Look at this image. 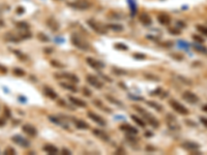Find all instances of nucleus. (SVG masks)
<instances>
[{"label": "nucleus", "mask_w": 207, "mask_h": 155, "mask_svg": "<svg viewBox=\"0 0 207 155\" xmlns=\"http://www.w3.org/2000/svg\"><path fill=\"white\" fill-rule=\"evenodd\" d=\"M70 40H72V43L75 46L76 48L80 49L82 51H89L90 50V45L89 42H87L85 39H83L80 34L78 33H73L70 37Z\"/></svg>", "instance_id": "f257e3e1"}, {"label": "nucleus", "mask_w": 207, "mask_h": 155, "mask_svg": "<svg viewBox=\"0 0 207 155\" xmlns=\"http://www.w3.org/2000/svg\"><path fill=\"white\" fill-rule=\"evenodd\" d=\"M134 108H135L137 111H139V112H140L141 114H142L144 118L146 119V121H148V122H149V124L152 125V126H153V127H159L160 122L157 121L153 116H151L150 114L147 112V111L143 110V109H141V108H139V107H134Z\"/></svg>", "instance_id": "f03ea898"}, {"label": "nucleus", "mask_w": 207, "mask_h": 155, "mask_svg": "<svg viewBox=\"0 0 207 155\" xmlns=\"http://www.w3.org/2000/svg\"><path fill=\"white\" fill-rule=\"evenodd\" d=\"M169 103H170V105L172 107L173 110L178 114H180V115H187V114H189V110H187L183 105H181L180 102L177 101V100L171 99L170 101H169Z\"/></svg>", "instance_id": "7ed1b4c3"}, {"label": "nucleus", "mask_w": 207, "mask_h": 155, "mask_svg": "<svg viewBox=\"0 0 207 155\" xmlns=\"http://www.w3.org/2000/svg\"><path fill=\"white\" fill-rule=\"evenodd\" d=\"M87 23H88V25L92 28V30L95 31L96 33H100V34L107 33V27L102 25L100 22H96L94 20H89Z\"/></svg>", "instance_id": "20e7f679"}, {"label": "nucleus", "mask_w": 207, "mask_h": 155, "mask_svg": "<svg viewBox=\"0 0 207 155\" xmlns=\"http://www.w3.org/2000/svg\"><path fill=\"white\" fill-rule=\"evenodd\" d=\"M182 98L190 103H197L199 101V97L195 93L190 91H186L182 94Z\"/></svg>", "instance_id": "39448f33"}, {"label": "nucleus", "mask_w": 207, "mask_h": 155, "mask_svg": "<svg viewBox=\"0 0 207 155\" xmlns=\"http://www.w3.org/2000/svg\"><path fill=\"white\" fill-rule=\"evenodd\" d=\"M86 80H87V82L90 84V85L95 87V88H97V89H102L103 88V83L100 82V81L96 77H94V76L87 75L86 76Z\"/></svg>", "instance_id": "423d86ee"}, {"label": "nucleus", "mask_w": 207, "mask_h": 155, "mask_svg": "<svg viewBox=\"0 0 207 155\" xmlns=\"http://www.w3.org/2000/svg\"><path fill=\"white\" fill-rule=\"evenodd\" d=\"M70 5L73 7H75V9H87L90 7V3L85 1V0H79V1L70 3Z\"/></svg>", "instance_id": "0eeeda50"}, {"label": "nucleus", "mask_w": 207, "mask_h": 155, "mask_svg": "<svg viewBox=\"0 0 207 155\" xmlns=\"http://www.w3.org/2000/svg\"><path fill=\"white\" fill-rule=\"evenodd\" d=\"M23 131L25 132L26 135H28L29 137H35L36 135V129H35L34 126H32L30 124H24L23 127H22Z\"/></svg>", "instance_id": "6e6552de"}, {"label": "nucleus", "mask_w": 207, "mask_h": 155, "mask_svg": "<svg viewBox=\"0 0 207 155\" xmlns=\"http://www.w3.org/2000/svg\"><path fill=\"white\" fill-rule=\"evenodd\" d=\"M12 141H13V142H15L16 144H18V145L24 147V148H26V147L29 146L28 141L25 140L24 138L20 137V135H13V137L12 138Z\"/></svg>", "instance_id": "1a4fd4ad"}, {"label": "nucleus", "mask_w": 207, "mask_h": 155, "mask_svg": "<svg viewBox=\"0 0 207 155\" xmlns=\"http://www.w3.org/2000/svg\"><path fill=\"white\" fill-rule=\"evenodd\" d=\"M86 61L91 67H93L94 69H97V70L100 69V68H103V67L105 66V65H104L102 62L95 60V59H93V58H90V57H88V58L86 59Z\"/></svg>", "instance_id": "9d476101"}, {"label": "nucleus", "mask_w": 207, "mask_h": 155, "mask_svg": "<svg viewBox=\"0 0 207 155\" xmlns=\"http://www.w3.org/2000/svg\"><path fill=\"white\" fill-rule=\"evenodd\" d=\"M157 21H159V23L162 24V25H169V24L171 23V18L167 13H160V15L157 16Z\"/></svg>", "instance_id": "9b49d317"}, {"label": "nucleus", "mask_w": 207, "mask_h": 155, "mask_svg": "<svg viewBox=\"0 0 207 155\" xmlns=\"http://www.w3.org/2000/svg\"><path fill=\"white\" fill-rule=\"evenodd\" d=\"M47 25H48V27L51 29L52 31H58L59 28H60V26H59V23L55 20V19H53V18L48 19V20H47Z\"/></svg>", "instance_id": "f8f14e48"}, {"label": "nucleus", "mask_w": 207, "mask_h": 155, "mask_svg": "<svg viewBox=\"0 0 207 155\" xmlns=\"http://www.w3.org/2000/svg\"><path fill=\"white\" fill-rule=\"evenodd\" d=\"M56 78L59 79H69L72 83H78L79 78L77 76L72 75V73H61V75H56Z\"/></svg>", "instance_id": "ddd939ff"}, {"label": "nucleus", "mask_w": 207, "mask_h": 155, "mask_svg": "<svg viewBox=\"0 0 207 155\" xmlns=\"http://www.w3.org/2000/svg\"><path fill=\"white\" fill-rule=\"evenodd\" d=\"M88 117L91 119V120H93L94 122H96L97 124H100V125H106V121L104 120V119L100 116L97 115V114H95L93 112H89L88 113Z\"/></svg>", "instance_id": "4468645a"}, {"label": "nucleus", "mask_w": 207, "mask_h": 155, "mask_svg": "<svg viewBox=\"0 0 207 155\" xmlns=\"http://www.w3.org/2000/svg\"><path fill=\"white\" fill-rule=\"evenodd\" d=\"M4 39H6L7 42H19L22 39L20 35H17L13 33V32H7V33L4 35Z\"/></svg>", "instance_id": "2eb2a0df"}, {"label": "nucleus", "mask_w": 207, "mask_h": 155, "mask_svg": "<svg viewBox=\"0 0 207 155\" xmlns=\"http://www.w3.org/2000/svg\"><path fill=\"white\" fill-rule=\"evenodd\" d=\"M139 21H140L142 24H144V25H150V24L152 23L150 16H149L148 13H141V15L139 16Z\"/></svg>", "instance_id": "dca6fc26"}, {"label": "nucleus", "mask_w": 207, "mask_h": 155, "mask_svg": "<svg viewBox=\"0 0 207 155\" xmlns=\"http://www.w3.org/2000/svg\"><path fill=\"white\" fill-rule=\"evenodd\" d=\"M120 129L124 130V131L129 132V134H132V135H136L138 134V129H136L134 126H132V125L130 124H122L120 125Z\"/></svg>", "instance_id": "f3484780"}, {"label": "nucleus", "mask_w": 207, "mask_h": 155, "mask_svg": "<svg viewBox=\"0 0 207 155\" xmlns=\"http://www.w3.org/2000/svg\"><path fill=\"white\" fill-rule=\"evenodd\" d=\"M69 99L73 105H77V107H80V108H85L86 107V102L82 99H79V98H77V97H73V96H70Z\"/></svg>", "instance_id": "a211bd4d"}, {"label": "nucleus", "mask_w": 207, "mask_h": 155, "mask_svg": "<svg viewBox=\"0 0 207 155\" xmlns=\"http://www.w3.org/2000/svg\"><path fill=\"white\" fill-rule=\"evenodd\" d=\"M45 94L47 95L48 97H50L51 99H56L57 98V93L53 89H51L50 87H45Z\"/></svg>", "instance_id": "6ab92c4d"}, {"label": "nucleus", "mask_w": 207, "mask_h": 155, "mask_svg": "<svg viewBox=\"0 0 207 155\" xmlns=\"http://www.w3.org/2000/svg\"><path fill=\"white\" fill-rule=\"evenodd\" d=\"M93 134L96 135L97 138H102V140H104V141H108L109 140V135L106 134V132H104L103 130L95 129V130H93Z\"/></svg>", "instance_id": "aec40b11"}, {"label": "nucleus", "mask_w": 207, "mask_h": 155, "mask_svg": "<svg viewBox=\"0 0 207 155\" xmlns=\"http://www.w3.org/2000/svg\"><path fill=\"white\" fill-rule=\"evenodd\" d=\"M43 149V151H46L49 154H56L57 152H58V149L53 145H46Z\"/></svg>", "instance_id": "412c9836"}, {"label": "nucleus", "mask_w": 207, "mask_h": 155, "mask_svg": "<svg viewBox=\"0 0 207 155\" xmlns=\"http://www.w3.org/2000/svg\"><path fill=\"white\" fill-rule=\"evenodd\" d=\"M182 146H183L186 149H187V150H197V149H199V147H200L198 144L193 143V142H186V143H184Z\"/></svg>", "instance_id": "4be33fe9"}, {"label": "nucleus", "mask_w": 207, "mask_h": 155, "mask_svg": "<svg viewBox=\"0 0 207 155\" xmlns=\"http://www.w3.org/2000/svg\"><path fill=\"white\" fill-rule=\"evenodd\" d=\"M75 125L79 129H87L89 127V125L83 120H75Z\"/></svg>", "instance_id": "5701e85b"}, {"label": "nucleus", "mask_w": 207, "mask_h": 155, "mask_svg": "<svg viewBox=\"0 0 207 155\" xmlns=\"http://www.w3.org/2000/svg\"><path fill=\"white\" fill-rule=\"evenodd\" d=\"M60 86L63 87V88L66 89V90H70V91H72V92H77V89H76V87L73 86V85H72V84H70V83L62 82V83H60Z\"/></svg>", "instance_id": "b1692460"}, {"label": "nucleus", "mask_w": 207, "mask_h": 155, "mask_svg": "<svg viewBox=\"0 0 207 155\" xmlns=\"http://www.w3.org/2000/svg\"><path fill=\"white\" fill-rule=\"evenodd\" d=\"M108 29H111L113 31H122L123 30V27L121 25H118V24H110V25L107 26Z\"/></svg>", "instance_id": "393cba45"}, {"label": "nucleus", "mask_w": 207, "mask_h": 155, "mask_svg": "<svg viewBox=\"0 0 207 155\" xmlns=\"http://www.w3.org/2000/svg\"><path fill=\"white\" fill-rule=\"evenodd\" d=\"M132 119L134 120L136 123H137L139 126H141V127H144L146 125V123H145V121H143V120H141L140 118H138L137 116H135V115H133L132 116Z\"/></svg>", "instance_id": "a878e982"}, {"label": "nucleus", "mask_w": 207, "mask_h": 155, "mask_svg": "<svg viewBox=\"0 0 207 155\" xmlns=\"http://www.w3.org/2000/svg\"><path fill=\"white\" fill-rule=\"evenodd\" d=\"M197 30L200 32V33H202L203 35L207 36V27L206 26H204V25H197Z\"/></svg>", "instance_id": "bb28decb"}, {"label": "nucleus", "mask_w": 207, "mask_h": 155, "mask_svg": "<svg viewBox=\"0 0 207 155\" xmlns=\"http://www.w3.org/2000/svg\"><path fill=\"white\" fill-rule=\"evenodd\" d=\"M16 26H17L18 29H29V25L26 22H18Z\"/></svg>", "instance_id": "cd10ccee"}, {"label": "nucleus", "mask_w": 207, "mask_h": 155, "mask_svg": "<svg viewBox=\"0 0 207 155\" xmlns=\"http://www.w3.org/2000/svg\"><path fill=\"white\" fill-rule=\"evenodd\" d=\"M194 49L196 51L200 52V53L203 54H207V49L205 47H202V46H199V45H194Z\"/></svg>", "instance_id": "c85d7f7f"}, {"label": "nucleus", "mask_w": 207, "mask_h": 155, "mask_svg": "<svg viewBox=\"0 0 207 155\" xmlns=\"http://www.w3.org/2000/svg\"><path fill=\"white\" fill-rule=\"evenodd\" d=\"M147 103H148V105H150L151 108L155 109L156 111H162L163 110V107H160V105H157V103L154 102V101H147Z\"/></svg>", "instance_id": "c756f323"}, {"label": "nucleus", "mask_w": 207, "mask_h": 155, "mask_svg": "<svg viewBox=\"0 0 207 155\" xmlns=\"http://www.w3.org/2000/svg\"><path fill=\"white\" fill-rule=\"evenodd\" d=\"M13 72V75L17 76V77H24V76H25V72L21 68H15Z\"/></svg>", "instance_id": "7c9ffc66"}, {"label": "nucleus", "mask_w": 207, "mask_h": 155, "mask_svg": "<svg viewBox=\"0 0 207 155\" xmlns=\"http://www.w3.org/2000/svg\"><path fill=\"white\" fill-rule=\"evenodd\" d=\"M37 39H39L40 40V42H50L49 37H48L46 34H43V33H39V34H37Z\"/></svg>", "instance_id": "2f4dec72"}, {"label": "nucleus", "mask_w": 207, "mask_h": 155, "mask_svg": "<svg viewBox=\"0 0 207 155\" xmlns=\"http://www.w3.org/2000/svg\"><path fill=\"white\" fill-rule=\"evenodd\" d=\"M4 154L5 155H13V154H16V150L13 148H12V147H7L4 151Z\"/></svg>", "instance_id": "473e14b6"}, {"label": "nucleus", "mask_w": 207, "mask_h": 155, "mask_svg": "<svg viewBox=\"0 0 207 155\" xmlns=\"http://www.w3.org/2000/svg\"><path fill=\"white\" fill-rule=\"evenodd\" d=\"M115 47L116 49H119V50H123V51H126L127 50V47L123 43H115Z\"/></svg>", "instance_id": "72a5a7b5"}, {"label": "nucleus", "mask_w": 207, "mask_h": 155, "mask_svg": "<svg viewBox=\"0 0 207 155\" xmlns=\"http://www.w3.org/2000/svg\"><path fill=\"white\" fill-rule=\"evenodd\" d=\"M169 32H170L171 34H174V35H178L181 33V31L179 30V29H175V28H171L169 29Z\"/></svg>", "instance_id": "f704fd0d"}, {"label": "nucleus", "mask_w": 207, "mask_h": 155, "mask_svg": "<svg viewBox=\"0 0 207 155\" xmlns=\"http://www.w3.org/2000/svg\"><path fill=\"white\" fill-rule=\"evenodd\" d=\"M193 39H194V40H196V42L202 43L204 42V39H202L201 36H199V35H193Z\"/></svg>", "instance_id": "c9c22d12"}, {"label": "nucleus", "mask_w": 207, "mask_h": 155, "mask_svg": "<svg viewBox=\"0 0 207 155\" xmlns=\"http://www.w3.org/2000/svg\"><path fill=\"white\" fill-rule=\"evenodd\" d=\"M83 92H84V94H85L86 96H88V97H90V96H91V94H92V93H91V91L89 90L88 88H86V87H84V88H83Z\"/></svg>", "instance_id": "e433bc0d"}, {"label": "nucleus", "mask_w": 207, "mask_h": 155, "mask_svg": "<svg viewBox=\"0 0 207 155\" xmlns=\"http://www.w3.org/2000/svg\"><path fill=\"white\" fill-rule=\"evenodd\" d=\"M106 97H107V99L109 100V101H111V102H114V103H116V105H120V102H119L118 100L114 99L113 97H112V98H111V97H110V95H106Z\"/></svg>", "instance_id": "4c0bfd02"}, {"label": "nucleus", "mask_w": 207, "mask_h": 155, "mask_svg": "<svg viewBox=\"0 0 207 155\" xmlns=\"http://www.w3.org/2000/svg\"><path fill=\"white\" fill-rule=\"evenodd\" d=\"M58 62H56V61H52L51 62V64L53 65V66H56V67H63V65L62 64H57Z\"/></svg>", "instance_id": "58836bf2"}, {"label": "nucleus", "mask_w": 207, "mask_h": 155, "mask_svg": "<svg viewBox=\"0 0 207 155\" xmlns=\"http://www.w3.org/2000/svg\"><path fill=\"white\" fill-rule=\"evenodd\" d=\"M4 111H5V116H6V117H10V111L9 110V108L5 107L4 108Z\"/></svg>", "instance_id": "ea45409f"}, {"label": "nucleus", "mask_w": 207, "mask_h": 155, "mask_svg": "<svg viewBox=\"0 0 207 155\" xmlns=\"http://www.w3.org/2000/svg\"><path fill=\"white\" fill-rule=\"evenodd\" d=\"M135 58L144 59V58H145V55H143V54H135Z\"/></svg>", "instance_id": "a19ab883"}, {"label": "nucleus", "mask_w": 207, "mask_h": 155, "mask_svg": "<svg viewBox=\"0 0 207 155\" xmlns=\"http://www.w3.org/2000/svg\"><path fill=\"white\" fill-rule=\"evenodd\" d=\"M200 120H201V122H202V124L204 125V126L207 127V118H201Z\"/></svg>", "instance_id": "79ce46f5"}, {"label": "nucleus", "mask_w": 207, "mask_h": 155, "mask_svg": "<svg viewBox=\"0 0 207 155\" xmlns=\"http://www.w3.org/2000/svg\"><path fill=\"white\" fill-rule=\"evenodd\" d=\"M6 72H7L6 67L1 66V65H0V72H2V73H6Z\"/></svg>", "instance_id": "37998d69"}, {"label": "nucleus", "mask_w": 207, "mask_h": 155, "mask_svg": "<svg viewBox=\"0 0 207 155\" xmlns=\"http://www.w3.org/2000/svg\"><path fill=\"white\" fill-rule=\"evenodd\" d=\"M62 153L65 154V155H70V154H72V152L69 151V150H66V149H63V150H62Z\"/></svg>", "instance_id": "c03bdc74"}, {"label": "nucleus", "mask_w": 207, "mask_h": 155, "mask_svg": "<svg viewBox=\"0 0 207 155\" xmlns=\"http://www.w3.org/2000/svg\"><path fill=\"white\" fill-rule=\"evenodd\" d=\"M58 103H59V105H63V107H65V102L63 100H58Z\"/></svg>", "instance_id": "a18cd8bd"}, {"label": "nucleus", "mask_w": 207, "mask_h": 155, "mask_svg": "<svg viewBox=\"0 0 207 155\" xmlns=\"http://www.w3.org/2000/svg\"><path fill=\"white\" fill-rule=\"evenodd\" d=\"M4 124H5V121L2 120V119H0V126H3Z\"/></svg>", "instance_id": "49530a36"}, {"label": "nucleus", "mask_w": 207, "mask_h": 155, "mask_svg": "<svg viewBox=\"0 0 207 155\" xmlns=\"http://www.w3.org/2000/svg\"><path fill=\"white\" fill-rule=\"evenodd\" d=\"M202 110L204 111V112H206V113H207V105H204V107L202 108Z\"/></svg>", "instance_id": "de8ad7c7"}]
</instances>
